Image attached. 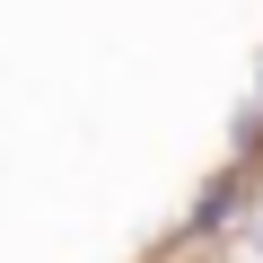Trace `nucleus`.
I'll list each match as a JSON object with an SVG mask.
<instances>
[{
    "label": "nucleus",
    "mask_w": 263,
    "mask_h": 263,
    "mask_svg": "<svg viewBox=\"0 0 263 263\" xmlns=\"http://www.w3.org/2000/svg\"><path fill=\"white\" fill-rule=\"evenodd\" d=\"M228 254H237V263H263V202L246 211V228H237V246H228Z\"/></svg>",
    "instance_id": "obj_1"
},
{
    "label": "nucleus",
    "mask_w": 263,
    "mask_h": 263,
    "mask_svg": "<svg viewBox=\"0 0 263 263\" xmlns=\"http://www.w3.org/2000/svg\"><path fill=\"white\" fill-rule=\"evenodd\" d=\"M211 263H237V254H211Z\"/></svg>",
    "instance_id": "obj_2"
}]
</instances>
